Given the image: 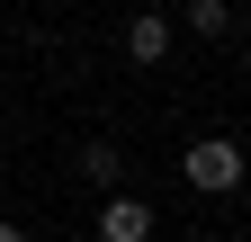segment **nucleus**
<instances>
[{
    "label": "nucleus",
    "instance_id": "1",
    "mask_svg": "<svg viewBox=\"0 0 251 242\" xmlns=\"http://www.w3.org/2000/svg\"><path fill=\"white\" fill-rule=\"evenodd\" d=\"M179 170H188V189H206V197H233V189H242V170H251V153H242L233 135H198V144L179 153Z\"/></svg>",
    "mask_w": 251,
    "mask_h": 242
},
{
    "label": "nucleus",
    "instance_id": "6",
    "mask_svg": "<svg viewBox=\"0 0 251 242\" xmlns=\"http://www.w3.org/2000/svg\"><path fill=\"white\" fill-rule=\"evenodd\" d=\"M0 242H27V224H18V216H0Z\"/></svg>",
    "mask_w": 251,
    "mask_h": 242
},
{
    "label": "nucleus",
    "instance_id": "3",
    "mask_svg": "<svg viewBox=\"0 0 251 242\" xmlns=\"http://www.w3.org/2000/svg\"><path fill=\"white\" fill-rule=\"evenodd\" d=\"M126 54H135V63H152V72H162V54H171V18H162V9H144L135 27H126Z\"/></svg>",
    "mask_w": 251,
    "mask_h": 242
},
{
    "label": "nucleus",
    "instance_id": "5",
    "mask_svg": "<svg viewBox=\"0 0 251 242\" xmlns=\"http://www.w3.org/2000/svg\"><path fill=\"white\" fill-rule=\"evenodd\" d=\"M179 27H188V36H225V0H188Z\"/></svg>",
    "mask_w": 251,
    "mask_h": 242
},
{
    "label": "nucleus",
    "instance_id": "2",
    "mask_svg": "<svg viewBox=\"0 0 251 242\" xmlns=\"http://www.w3.org/2000/svg\"><path fill=\"white\" fill-rule=\"evenodd\" d=\"M99 242H152V206L126 197V189H108V206H99Z\"/></svg>",
    "mask_w": 251,
    "mask_h": 242
},
{
    "label": "nucleus",
    "instance_id": "4",
    "mask_svg": "<svg viewBox=\"0 0 251 242\" xmlns=\"http://www.w3.org/2000/svg\"><path fill=\"white\" fill-rule=\"evenodd\" d=\"M117 170H126L117 144H81V179H90V189H117Z\"/></svg>",
    "mask_w": 251,
    "mask_h": 242
},
{
    "label": "nucleus",
    "instance_id": "7",
    "mask_svg": "<svg viewBox=\"0 0 251 242\" xmlns=\"http://www.w3.org/2000/svg\"><path fill=\"white\" fill-rule=\"evenodd\" d=\"M242 72H251V63H242Z\"/></svg>",
    "mask_w": 251,
    "mask_h": 242
}]
</instances>
